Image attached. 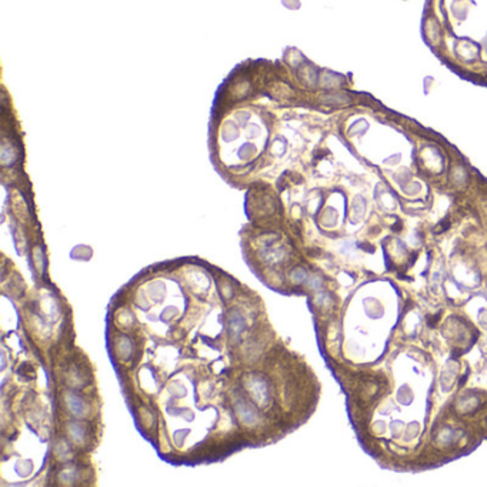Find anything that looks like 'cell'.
Here are the masks:
<instances>
[{
    "label": "cell",
    "mask_w": 487,
    "mask_h": 487,
    "mask_svg": "<svg viewBox=\"0 0 487 487\" xmlns=\"http://www.w3.org/2000/svg\"><path fill=\"white\" fill-rule=\"evenodd\" d=\"M246 387L250 393V396L253 397V400L259 403V405H266L269 400V389L267 384L263 379H260L259 376H252L250 379L247 380Z\"/></svg>",
    "instance_id": "1"
},
{
    "label": "cell",
    "mask_w": 487,
    "mask_h": 487,
    "mask_svg": "<svg viewBox=\"0 0 487 487\" xmlns=\"http://www.w3.org/2000/svg\"><path fill=\"white\" fill-rule=\"evenodd\" d=\"M244 329V320L237 310H231L229 314V330L231 338H237Z\"/></svg>",
    "instance_id": "2"
},
{
    "label": "cell",
    "mask_w": 487,
    "mask_h": 487,
    "mask_svg": "<svg viewBox=\"0 0 487 487\" xmlns=\"http://www.w3.org/2000/svg\"><path fill=\"white\" fill-rule=\"evenodd\" d=\"M66 405H68L69 410H70L75 416H83V414H84L86 406H84L83 400L79 399L77 396H75V394H69L68 397H66Z\"/></svg>",
    "instance_id": "3"
},
{
    "label": "cell",
    "mask_w": 487,
    "mask_h": 487,
    "mask_svg": "<svg viewBox=\"0 0 487 487\" xmlns=\"http://www.w3.org/2000/svg\"><path fill=\"white\" fill-rule=\"evenodd\" d=\"M237 414H239L240 420L246 424H253L256 421V414L246 405H239L237 406Z\"/></svg>",
    "instance_id": "4"
}]
</instances>
